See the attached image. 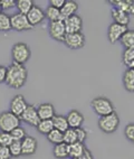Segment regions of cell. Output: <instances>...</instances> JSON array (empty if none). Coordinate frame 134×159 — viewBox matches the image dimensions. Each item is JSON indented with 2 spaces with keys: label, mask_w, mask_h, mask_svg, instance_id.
Returning a JSON list of instances; mask_svg holds the SVG:
<instances>
[{
  "label": "cell",
  "mask_w": 134,
  "mask_h": 159,
  "mask_svg": "<svg viewBox=\"0 0 134 159\" xmlns=\"http://www.w3.org/2000/svg\"><path fill=\"white\" fill-rule=\"evenodd\" d=\"M92 109L100 116H107V114L114 112V104L111 100L105 97H96L91 101Z\"/></svg>",
  "instance_id": "3"
},
{
  "label": "cell",
  "mask_w": 134,
  "mask_h": 159,
  "mask_svg": "<svg viewBox=\"0 0 134 159\" xmlns=\"http://www.w3.org/2000/svg\"><path fill=\"white\" fill-rule=\"evenodd\" d=\"M51 121H53L54 129L60 131V132H65V131L69 128L66 116H62V114H55V116H53Z\"/></svg>",
  "instance_id": "21"
},
{
  "label": "cell",
  "mask_w": 134,
  "mask_h": 159,
  "mask_svg": "<svg viewBox=\"0 0 134 159\" xmlns=\"http://www.w3.org/2000/svg\"><path fill=\"white\" fill-rule=\"evenodd\" d=\"M38 147L37 139L35 137L27 136L21 141V156H32L36 152Z\"/></svg>",
  "instance_id": "13"
},
{
  "label": "cell",
  "mask_w": 134,
  "mask_h": 159,
  "mask_svg": "<svg viewBox=\"0 0 134 159\" xmlns=\"http://www.w3.org/2000/svg\"><path fill=\"white\" fill-rule=\"evenodd\" d=\"M32 7H34V2L32 0H18V1H16V8H17L19 14L27 15Z\"/></svg>",
  "instance_id": "25"
},
{
  "label": "cell",
  "mask_w": 134,
  "mask_h": 159,
  "mask_svg": "<svg viewBox=\"0 0 134 159\" xmlns=\"http://www.w3.org/2000/svg\"><path fill=\"white\" fill-rule=\"evenodd\" d=\"M36 128H37L38 132L47 136L54 129V125H53V121L51 120H40V122L38 123V125Z\"/></svg>",
  "instance_id": "27"
},
{
  "label": "cell",
  "mask_w": 134,
  "mask_h": 159,
  "mask_svg": "<svg viewBox=\"0 0 134 159\" xmlns=\"http://www.w3.org/2000/svg\"><path fill=\"white\" fill-rule=\"evenodd\" d=\"M75 132H76L77 141L84 143V142H85V140L87 139V131H86L83 127H80V128L75 129Z\"/></svg>",
  "instance_id": "36"
},
{
  "label": "cell",
  "mask_w": 134,
  "mask_h": 159,
  "mask_svg": "<svg viewBox=\"0 0 134 159\" xmlns=\"http://www.w3.org/2000/svg\"><path fill=\"white\" fill-rule=\"evenodd\" d=\"M2 12V7H1V2H0V14Z\"/></svg>",
  "instance_id": "43"
},
{
  "label": "cell",
  "mask_w": 134,
  "mask_h": 159,
  "mask_svg": "<svg viewBox=\"0 0 134 159\" xmlns=\"http://www.w3.org/2000/svg\"><path fill=\"white\" fill-rule=\"evenodd\" d=\"M9 150L11 153V157H17L21 156V141H12L9 146Z\"/></svg>",
  "instance_id": "33"
},
{
  "label": "cell",
  "mask_w": 134,
  "mask_h": 159,
  "mask_svg": "<svg viewBox=\"0 0 134 159\" xmlns=\"http://www.w3.org/2000/svg\"><path fill=\"white\" fill-rule=\"evenodd\" d=\"M20 125V118L15 116L10 111H5L0 113V131L11 132L14 129Z\"/></svg>",
  "instance_id": "5"
},
{
  "label": "cell",
  "mask_w": 134,
  "mask_h": 159,
  "mask_svg": "<svg viewBox=\"0 0 134 159\" xmlns=\"http://www.w3.org/2000/svg\"><path fill=\"white\" fill-rule=\"evenodd\" d=\"M77 141V137L75 129L68 128L65 132H63V142L66 145H71Z\"/></svg>",
  "instance_id": "29"
},
{
  "label": "cell",
  "mask_w": 134,
  "mask_h": 159,
  "mask_svg": "<svg viewBox=\"0 0 134 159\" xmlns=\"http://www.w3.org/2000/svg\"><path fill=\"white\" fill-rule=\"evenodd\" d=\"M38 116L40 120H51L53 116L56 114L54 105L51 103H43L37 108Z\"/></svg>",
  "instance_id": "18"
},
{
  "label": "cell",
  "mask_w": 134,
  "mask_h": 159,
  "mask_svg": "<svg viewBox=\"0 0 134 159\" xmlns=\"http://www.w3.org/2000/svg\"><path fill=\"white\" fill-rule=\"evenodd\" d=\"M27 77H28V71L25 67V65L17 64V63H11L7 67V75L5 83L9 88L19 90L26 84Z\"/></svg>",
  "instance_id": "1"
},
{
  "label": "cell",
  "mask_w": 134,
  "mask_h": 159,
  "mask_svg": "<svg viewBox=\"0 0 134 159\" xmlns=\"http://www.w3.org/2000/svg\"><path fill=\"white\" fill-rule=\"evenodd\" d=\"M53 155H54L55 158L57 159L68 158V145H66L64 142L55 145L54 149H53Z\"/></svg>",
  "instance_id": "24"
},
{
  "label": "cell",
  "mask_w": 134,
  "mask_h": 159,
  "mask_svg": "<svg viewBox=\"0 0 134 159\" xmlns=\"http://www.w3.org/2000/svg\"><path fill=\"white\" fill-rule=\"evenodd\" d=\"M123 86L128 92L134 93V70L133 68H126L122 76Z\"/></svg>",
  "instance_id": "20"
},
{
  "label": "cell",
  "mask_w": 134,
  "mask_h": 159,
  "mask_svg": "<svg viewBox=\"0 0 134 159\" xmlns=\"http://www.w3.org/2000/svg\"><path fill=\"white\" fill-rule=\"evenodd\" d=\"M10 20H11V29H15V30L17 31H27L32 30L34 28L29 24L26 15L17 12V14L10 16Z\"/></svg>",
  "instance_id": "8"
},
{
  "label": "cell",
  "mask_w": 134,
  "mask_h": 159,
  "mask_svg": "<svg viewBox=\"0 0 134 159\" xmlns=\"http://www.w3.org/2000/svg\"><path fill=\"white\" fill-rule=\"evenodd\" d=\"M65 1L66 0H50V1H49V6L54 7V8H57L60 10V8L64 6Z\"/></svg>",
  "instance_id": "40"
},
{
  "label": "cell",
  "mask_w": 134,
  "mask_h": 159,
  "mask_svg": "<svg viewBox=\"0 0 134 159\" xmlns=\"http://www.w3.org/2000/svg\"><path fill=\"white\" fill-rule=\"evenodd\" d=\"M126 26L119 25V24L112 23L107 28V38L111 44H115L116 42H120L121 37L124 35L126 30H128Z\"/></svg>",
  "instance_id": "12"
},
{
  "label": "cell",
  "mask_w": 134,
  "mask_h": 159,
  "mask_svg": "<svg viewBox=\"0 0 134 159\" xmlns=\"http://www.w3.org/2000/svg\"><path fill=\"white\" fill-rule=\"evenodd\" d=\"M6 75H7V67L3 65H0V84L5 83L6 81Z\"/></svg>",
  "instance_id": "41"
},
{
  "label": "cell",
  "mask_w": 134,
  "mask_h": 159,
  "mask_svg": "<svg viewBox=\"0 0 134 159\" xmlns=\"http://www.w3.org/2000/svg\"><path fill=\"white\" fill-rule=\"evenodd\" d=\"M11 153L9 150V147L0 146V159H11Z\"/></svg>",
  "instance_id": "37"
},
{
  "label": "cell",
  "mask_w": 134,
  "mask_h": 159,
  "mask_svg": "<svg viewBox=\"0 0 134 159\" xmlns=\"http://www.w3.org/2000/svg\"><path fill=\"white\" fill-rule=\"evenodd\" d=\"M128 68H133V70H134V61H133V62H132V63H131V65L128 66Z\"/></svg>",
  "instance_id": "42"
},
{
  "label": "cell",
  "mask_w": 134,
  "mask_h": 159,
  "mask_svg": "<svg viewBox=\"0 0 134 159\" xmlns=\"http://www.w3.org/2000/svg\"><path fill=\"white\" fill-rule=\"evenodd\" d=\"M77 10H78V3L74 0H67L65 1L64 6L60 8V20H65L66 18L71 17L76 15Z\"/></svg>",
  "instance_id": "16"
},
{
  "label": "cell",
  "mask_w": 134,
  "mask_h": 159,
  "mask_svg": "<svg viewBox=\"0 0 134 159\" xmlns=\"http://www.w3.org/2000/svg\"><path fill=\"white\" fill-rule=\"evenodd\" d=\"M14 141L9 132H2L0 131V146H5V147H9L10 143Z\"/></svg>",
  "instance_id": "35"
},
{
  "label": "cell",
  "mask_w": 134,
  "mask_h": 159,
  "mask_svg": "<svg viewBox=\"0 0 134 159\" xmlns=\"http://www.w3.org/2000/svg\"><path fill=\"white\" fill-rule=\"evenodd\" d=\"M86 146L84 143L78 141H76L75 143H71V145H68V158L76 159L80 153L83 152Z\"/></svg>",
  "instance_id": "23"
},
{
  "label": "cell",
  "mask_w": 134,
  "mask_h": 159,
  "mask_svg": "<svg viewBox=\"0 0 134 159\" xmlns=\"http://www.w3.org/2000/svg\"><path fill=\"white\" fill-rule=\"evenodd\" d=\"M47 140H48L50 143L53 145H58V143H62L63 142V132L56 130V129H53V130L47 134Z\"/></svg>",
  "instance_id": "28"
},
{
  "label": "cell",
  "mask_w": 134,
  "mask_h": 159,
  "mask_svg": "<svg viewBox=\"0 0 134 159\" xmlns=\"http://www.w3.org/2000/svg\"><path fill=\"white\" fill-rule=\"evenodd\" d=\"M10 29H11L10 16L1 12L0 14V31H9Z\"/></svg>",
  "instance_id": "30"
},
{
  "label": "cell",
  "mask_w": 134,
  "mask_h": 159,
  "mask_svg": "<svg viewBox=\"0 0 134 159\" xmlns=\"http://www.w3.org/2000/svg\"><path fill=\"white\" fill-rule=\"evenodd\" d=\"M20 120H23L24 122H26L27 125H32V127H37L38 123L40 122L39 116H38L37 108L35 105L28 104L27 109L24 111V113L20 116Z\"/></svg>",
  "instance_id": "9"
},
{
  "label": "cell",
  "mask_w": 134,
  "mask_h": 159,
  "mask_svg": "<svg viewBox=\"0 0 134 159\" xmlns=\"http://www.w3.org/2000/svg\"><path fill=\"white\" fill-rule=\"evenodd\" d=\"M66 34H75V33H80L83 28V19L80 15H74L71 17L66 18L64 20Z\"/></svg>",
  "instance_id": "10"
},
{
  "label": "cell",
  "mask_w": 134,
  "mask_h": 159,
  "mask_svg": "<svg viewBox=\"0 0 134 159\" xmlns=\"http://www.w3.org/2000/svg\"><path fill=\"white\" fill-rule=\"evenodd\" d=\"M111 14H112V18H113L115 24H119V25L126 26V27H128V25L130 24V21H131V17H130L128 14H125V12L120 10V9L114 8V7L112 8Z\"/></svg>",
  "instance_id": "19"
},
{
  "label": "cell",
  "mask_w": 134,
  "mask_h": 159,
  "mask_svg": "<svg viewBox=\"0 0 134 159\" xmlns=\"http://www.w3.org/2000/svg\"><path fill=\"white\" fill-rule=\"evenodd\" d=\"M125 49H134V29H128L120 39Z\"/></svg>",
  "instance_id": "22"
},
{
  "label": "cell",
  "mask_w": 134,
  "mask_h": 159,
  "mask_svg": "<svg viewBox=\"0 0 134 159\" xmlns=\"http://www.w3.org/2000/svg\"><path fill=\"white\" fill-rule=\"evenodd\" d=\"M45 11V17L49 20V23L51 21H57V20H60V11L59 9L54 8V7L48 6L46 8Z\"/></svg>",
  "instance_id": "26"
},
{
  "label": "cell",
  "mask_w": 134,
  "mask_h": 159,
  "mask_svg": "<svg viewBox=\"0 0 134 159\" xmlns=\"http://www.w3.org/2000/svg\"><path fill=\"white\" fill-rule=\"evenodd\" d=\"M111 5L128 14V16H134V1L133 0H112Z\"/></svg>",
  "instance_id": "17"
},
{
  "label": "cell",
  "mask_w": 134,
  "mask_h": 159,
  "mask_svg": "<svg viewBox=\"0 0 134 159\" xmlns=\"http://www.w3.org/2000/svg\"><path fill=\"white\" fill-rule=\"evenodd\" d=\"M1 2V7H2V10H7V9H11L14 7H16V1L15 0H0Z\"/></svg>",
  "instance_id": "38"
},
{
  "label": "cell",
  "mask_w": 134,
  "mask_h": 159,
  "mask_svg": "<svg viewBox=\"0 0 134 159\" xmlns=\"http://www.w3.org/2000/svg\"><path fill=\"white\" fill-rule=\"evenodd\" d=\"M48 33H49V36L54 40L63 43L66 36L65 25H64L63 20H57V21H51V23H49Z\"/></svg>",
  "instance_id": "7"
},
{
  "label": "cell",
  "mask_w": 134,
  "mask_h": 159,
  "mask_svg": "<svg viewBox=\"0 0 134 159\" xmlns=\"http://www.w3.org/2000/svg\"><path fill=\"white\" fill-rule=\"evenodd\" d=\"M10 136H11L14 141H23L26 137H27V134H26L25 128H23V127L19 125V127H17V128L14 129V130L10 132Z\"/></svg>",
  "instance_id": "31"
},
{
  "label": "cell",
  "mask_w": 134,
  "mask_h": 159,
  "mask_svg": "<svg viewBox=\"0 0 134 159\" xmlns=\"http://www.w3.org/2000/svg\"><path fill=\"white\" fill-rule=\"evenodd\" d=\"M134 61V49H125L122 54V63L126 67L131 65V63Z\"/></svg>",
  "instance_id": "32"
},
{
  "label": "cell",
  "mask_w": 134,
  "mask_h": 159,
  "mask_svg": "<svg viewBox=\"0 0 134 159\" xmlns=\"http://www.w3.org/2000/svg\"><path fill=\"white\" fill-rule=\"evenodd\" d=\"M124 134H125V138L130 142L134 143V123L131 122L128 125H125L124 128Z\"/></svg>",
  "instance_id": "34"
},
{
  "label": "cell",
  "mask_w": 134,
  "mask_h": 159,
  "mask_svg": "<svg viewBox=\"0 0 134 159\" xmlns=\"http://www.w3.org/2000/svg\"><path fill=\"white\" fill-rule=\"evenodd\" d=\"M66 119H67L68 127L71 129L80 128L84 125V121H85L83 113L78 110H71L66 116Z\"/></svg>",
  "instance_id": "14"
},
{
  "label": "cell",
  "mask_w": 134,
  "mask_h": 159,
  "mask_svg": "<svg viewBox=\"0 0 134 159\" xmlns=\"http://www.w3.org/2000/svg\"><path fill=\"white\" fill-rule=\"evenodd\" d=\"M32 55V51L29 48V46L24 42H19V43L15 44L11 48V57H12V63H17V64H21L25 65V63L28 62Z\"/></svg>",
  "instance_id": "4"
},
{
  "label": "cell",
  "mask_w": 134,
  "mask_h": 159,
  "mask_svg": "<svg viewBox=\"0 0 134 159\" xmlns=\"http://www.w3.org/2000/svg\"><path fill=\"white\" fill-rule=\"evenodd\" d=\"M119 125H120V116L115 111L107 116H100L98 119V128L104 134H114Z\"/></svg>",
  "instance_id": "2"
},
{
  "label": "cell",
  "mask_w": 134,
  "mask_h": 159,
  "mask_svg": "<svg viewBox=\"0 0 134 159\" xmlns=\"http://www.w3.org/2000/svg\"><path fill=\"white\" fill-rule=\"evenodd\" d=\"M66 45V47L71 51H77V49L83 48L86 44L85 35L80 33H75V34H66L65 39L63 42Z\"/></svg>",
  "instance_id": "6"
},
{
  "label": "cell",
  "mask_w": 134,
  "mask_h": 159,
  "mask_svg": "<svg viewBox=\"0 0 134 159\" xmlns=\"http://www.w3.org/2000/svg\"><path fill=\"white\" fill-rule=\"evenodd\" d=\"M28 107V103L26 101V99L24 98V95L21 94H17V95H15L14 98L11 99L10 101V112L14 113L15 116H17L20 118V116L24 113V111L27 109Z\"/></svg>",
  "instance_id": "11"
},
{
  "label": "cell",
  "mask_w": 134,
  "mask_h": 159,
  "mask_svg": "<svg viewBox=\"0 0 134 159\" xmlns=\"http://www.w3.org/2000/svg\"><path fill=\"white\" fill-rule=\"evenodd\" d=\"M26 16H27V19H28L29 24H30L32 27L41 24L44 21V19L46 18L45 11H44L40 7L35 6V5H34V7L30 9V11L26 15Z\"/></svg>",
  "instance_id": "15"
},
{
  "label": "cell",
  "mask_w": 134,
  "mask_h": 159,
  "mask_svg": "<svg viewBox=\"0 0 134 159\" xmlns=\"http://www.w3.org/2000/svg\"><path fill=\"white\" fill-rule=\"evenodd\" d=\"M76 159H94V157H93V153L91 152V150L87 149V148H85L83 152L80 153Z\"/></svg>",
  "instance_id": "39"
}]
</instances>
